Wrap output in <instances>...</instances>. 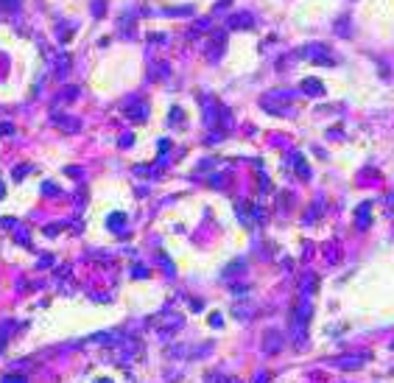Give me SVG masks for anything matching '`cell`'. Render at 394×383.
<instances>
[{
	"label": "cell",
	"mask_w": 394,
	"mask_h": 383,
	"mask_svg": "<svg viewBox=\"0 0 394 383\" xmlns=\"http://www.w3.org/2000/svg\"><path fill=\"white\" fill-rule=\"evenodd\" d=\"M260 106L271 115H291L294 112V95L285 93V89H271L260 98Z\"/></svg>",
	"instance_id": "1"
},
{
	"label": "cell",
	"mask_w": 394,
	"mask_h": 383,
	"mask_svg": "<svg viewBox=\"0 0 394 383\" xmlns=\"http://www.w3.org/2000/svg\"><path fill=\"white\" fill-rule=\"evenodd\" d=\"M299 56L308 59L310 64H319V67H336V64H338L336 53H333L327 45H321V42L302 45V48H299Z\"/></svg>",
	"instance_id": "2"
},
{
	"label": "cell",
	"mask_w": 394,
	"mask_h": 383,
	"mask_svg": "<svg viewBox=\"0 0 394 383\" xmlns=\"http://www.w3.org/2000/svg\"><path fill=\"white\" fill-rule=\"evenodd\" d=\"M308 319H310V299L299 294V305H296V310H294V344L296 347L305 344Z\"/></svg>",
	"instance_id": "3"
},
{
	"label": "cell",
	"mask_w": 394,
	"mask_h": 383,
	"mask_svg": "<svg viewBox=\"0 0 394 383\" xmlns=\"http://www.w3.org/2000/svg\"><path fill=\"white\" fill-rule=\"evenodd\" d=\"M369 224H372V201H363L355 210V227L358 230H369Z\"/></svg>",
	"instance_id": "4"
},
{
	"label": "cell",
	"mask_w": 394,
	"mask_h": 383,
	"mask_svg": "<svg viewBox=\"0 0 394 383\" xmlns=\"http://www.w3.org/2000/svg\"><path fill=\"white\" fill-rule=\"evenodd\" d=\"M226 28H232V31H238V28H254V17L249 11H238V14H232L226 20Z\"/></svg>",
	"instance_id": "5"
},
{
	"label": "cell",
	"mask_w": 394,
	"mask_h": 383,
	"mask_svg": "<svg viewBox=\"0 0 394 383\" xmlns=\"http://www.w3.org/2000/svg\"><path fill=\"white\" fill-rule=\"evenodd\" d=\"M299 87L305 95H310V98H321V95H325V84H321L319 79H302Z\"/></svg>",
	"instance_id": "6"
},
{
	"label": "cell",
	"mask_w": 394,
	"mask_h": 383,
	"mask_svg": "<svg viewBox=\"0 0 394 383\" xmlns=\"http://www.w3.org/2000/svg\"><path fill=\"white\" fill-rule=\"evenodd\" d=\"M126 115L134 118V121H146V118H148V104H146V101H140V98H134V104H129Z\"/></svg>",
	"instance_id": "7"
},
{
	"label": "cell",
	"mask_w": 394,
	"mask_h": 383,
	"mask_svg": "<svg viewBox=\"0 0 394 383\" xmlns=\"http://www.w3.org/2000/svg\"><path fill=\"white\" fill-rule=\"evenodd\" d=\"M291 165L296 168V173H299L302 179H308V176H310V168H308L305 160H302V154H291Z\"/></svg>",
	"instance_id": "8"
},
{
	"label": "cell",
	"mask_w": 394,
	"mask_h": 383,
	"mask_svg": "<svg viewBox=\"0 0 394 383\" xmlns=\"http://www.w3.org/2000/svg\"><path fill=\"white\" fill-rule=\"evenodd\" d=\"M347 17H341V20L336 22V34H341V37H350V26H347Z\"/></svg>",
	"instance_id": "9"
}]
</instances>
